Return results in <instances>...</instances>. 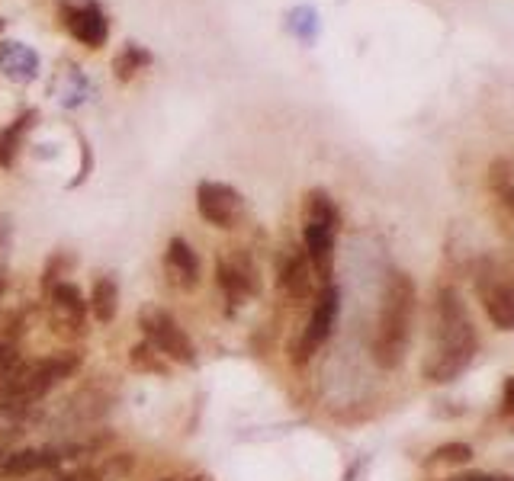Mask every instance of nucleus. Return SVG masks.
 Wrapping results in <instances>:
<instances>
[{
	"label": "nucleus",
	"instance_id": "nucleus-16",
	"mask_svg": "<svg viewBox=\"0 0 514 481\" xmlns=\"http://www.w3.org/2000/svg\"><path fill=\"white\" fill-rule=\"evenodd\" d=\"M36 119H39L36 110H26L23 116H17L4 132H0V167H13V161H17V151H20V142H23V135L36 126Z\"/></svg>",
	"mask_w": 514,
	"mask_h": 481
},
{
	"label": "nucleus",
	"instance_id": "nucleus-20",
	"mask_svg": "<svg viewBox=\"0 0 514 481\" xmlns=\"http://www.w3.org/2000/svg\"><path fill=\"white\" fill-rule=\"evenodd\" d=\"M306 219L309 222H328V225H341V212L335 206V199H331L325 190H309L306 193Z\"/></svg>",
	"mask_w": 514,
	"mask_h": 481
},
{
	"label": "nucleus",
	"instance_id": "nucleus-25",
	"mask_svg": "<svg viewBox=\"0 0 514 481\" xmlns=\"http://www.w3.org/2000/svg\"><path fill=\"white\" fill-rule=\"evenodd\" d=\"M7 247H10V225H7V219H0V270H4Z\"/></svg>",
	"mask_w": 514,
	"mask_h": 481
},
{
	"label": "nucleus",
	"instance_id": "nucleus-29",
	"mask_svg": "<svg viewBox=\"0 0 514 481\" xmlns=\"http://www.w3.org/2000/svg\"><path fill=\"white\" fill-rule=\"evenodd\" d=\"M168 481H171V478H168Z\"/></svg>",
	"mask_w": 514,
	"mask_h": 481
},
{
	"label": "nucleus",
	"instance_id": "nucleus-12",
	"mask_svg": "<svg viewBox=\"0 0 514 481\" xmlns=\"http://www.w3.org/2000/svg\"><path fill=\"white\" fill-rule=\"evenodd\" d=\"M312 263L306 257V251H299V247H286L280 254V263H277V283L280 289L286 292L290 299L302 302L312 296Z\"/></svg>",
	"mask_w": 514,
	"mask_h": 481
},
{
	"label": "nucleus",
	"instance_id": "nucleus-2",
	"mask_svg": "<svg viewBox=\"0 0 514 481\" xmlns=\"http://www.w3.org/2000/svg\"><path fill=\"white\" fill-rule=\"evenodd\" d=\"M412 321H415V279L392 270L386 279L380 318H376V334H373V360L380 369H399L408 340H412Z\"/></svg>",
	"mask_w": 514,
	"mask_h": 481
},
{
	"label": "nucleus",
	"instance_id": "nucleus-27",
	"mask_svg": "<svg viewBox=\"0 0 514 481\" xmlns=\"http://www.w3.org/2000/svg\"><path fill=\"white\" fill-rule=\"evenodd\" d=\"M0 289H4V279H0Z\"/></svg>",
	"mask_w": 514,
	"mask_h": 481
},
{
	"label": "nucleus",
	"instance_id": "nucleus-6",
	"mask_svg": "<svg viewBox=\"0 0 514 481\" xmlns=\"http://www.w3.org/2000/svg\"><path fill=\"white\" fill-rule=\"evenodd\" d=\"M338 312H341V292H338L335 283H325L319 296H315V305H312V315L306 321V328H302L299 340L293 344V356H290V360L296 366L309 363L312 356L319 353V347L331 337V331H335Z\"/></svg>",
	"mask_w": 514,
	"mask_h": 481
},
{
	"label": "nucleus",
	"instance_id": "nucleus-10",
	"mask_svg": "<svg viewBox=\"0 0 514 481\" xmlns=\"http://www.w3.org/2000/svg\"><path fill=\"white\" fill-rule=\"evenodd\" d=\"M335 238L338 228L328 222H309L302 225V251H306L312 273L322 279V286L331 283V267H335Z\"/></svg>",
	"mask_w": 514,
	"mask_h": 481
},
{
	"label": "nucleus",
	"instance_id": "nucleus-5",
	"mask_svg": "<svg viewBox=\"0 0 514 481\" xmlns=\"http://www.w3.org/2000/svg\"><path fill=\"white\" fill-rule=\"evenodd\" d=\"M139 324H142L145 340L164 360H174L180 366H196V350L190 344V337L184 334V328L174 321V315H168L158 305H145L139 312Z\"/></svg>",
	"mask_w": 514,
	"mask_h": 481
},
{
	"label": "nucleus",
	"instance_id": "nucleus-4",
	"mask_svg": "<svg viewBox=\"0 0 514 481\" xmlns=\"http://www.w3.org/2000/svg\"><path fill=\"white\" fill-rule=\"evenodd\" d=\"M476 296L498 331H514V270L492 257H482L473 267Z\"/></svg>",
	"mask_w": 514,
	"mask_h": 481
},
{
	"label": "nucleus",
	"instance_id": "nucleus-23",
	"mask_svg": "<svg viewBox=\"0 0 514 481\" xmlns=\"http://www.w3.org/2000/svg\"><path fill=\"white\" fill-rule=\"evenodd\" d=\"M71 267H74V257H71L68 251H58V254H52L49 267H45V273H42V289L49 292L52 286L62 283V276H68V270H71Z\"/></svg>",
	"mask_w": 514,
	"mask_h": 481
},
{
	"label": "nucleus",
	"instance_id": "nucleus-18",
	"mask_svg": "<svg viewBox=\"0 0 514 481\" xmlns=\"http://www.w3.org/2000/svg\"><path fill=\"white\" fill-rule=\"evenodd\" d=\"M151 61H155V55H151L148 49H142V45H135V42H126L123 45V52H119L113 58V74H116V81L119 84H129L135 74L145 71Z\"/></svg>",
	"mask_w": 514,
	"mask_h": 481
},
{
	"label": "nucleus",
	"instance_id": "nucleus-9",
	"mask_svg": "<svg viewBox=\"0 0 514 481\" xmlns=\"http://www.w3.org/2000/svg\"><path fill=\"white\" fill-rule=\"evenodd\" d=\"M216 283L225 292L232 308H238L248 296L261 292V276H257L254 260L245 254H232V257H219L216 260Z\"/></svg>",
	"mask_w": 514,
	"mask_h": 481
},
{
	"label": "nucleus",
	"instance_id": "nucleus-19",
	"mask_svg": "<svg viewBox=\"0 0 514 481\" xmlns=\"http://www.w3.org/2000/svg\"><path fill=\"white\" fill-rule=\"evenodd\" d=\"M319 26H322L319 13H315V7H309V4L293 7L290 13H286V29L306 45H312L315 39H319Z\"/></svg>",
	"mask_w": 514,
	"mask_h": 481
},
{
	"label": "nucleus",
	"instance_id": "nucleus-14",
	"mask_svg": "<svg viewBox=\"0 0 514 481\" xmlns=\"http://www.w3.org/2000/svg\"><path fill=\"white\" fill-rule=\"evenodd\" d=\"M0 71L10 81L29 84L39 77V55L26 42H0Z\"/></svg>",
	"mask_w": 514,
	"mask_h": 481
},
{
	"label": "nucleus",
	"instance_id": "nucleus-24",
	"mask_svg": "<svg viewBox=\"0 0 514 481\" xmlns=\"http://www.w3.org/2000/svg\"><path fill=\"white\" fill-rule=\"evenodd\" d=\"M473 459V449L466 443H447V446H437L431 453V465H463Z\"/></svg>",
	"mask_w": 514,
	"mask_h": 481
},
{
	"label": "nucleus",
	"instance_id": "nucleus-8",
	"mask_svg": "<svg viewBox=\"0 0 514 481\" xmlns=\"http://www.w3.org/2000/svg\"><path fill=\"white\" fill-rule=\"evenodd\" d=\"M62 13V26L71 39H78L84 49H103L110 39V20L97 0H84V4H58Z\"/></svg>",
	"mask_w": 514,
	"mask_h": 481
},
{
	"label": "nucleus",
	"instance_id": "nucleus-3",
	"mask_svg": "<svg viewBox=\"0 0 514 481\" xmlns=\"http://www.w3.org/2000/svg\"><path fill=\"white\" fill-rule=\"evenodd\" d=\"M78 366H81V353L78 350L45 356V360H36V363H20L0 398L17 401V405H29V401H36L45 392H52L55 385L62 379H68Z\"/></svg>",
	"mask_w": 514,
	"mask_h": 481
},
{
	"label": "nucleus",
	"instance_id": "nucleus-26",
	"mask_svg": "<svg viewBox=\"0 0 514 481\" xmlns=\"http://www.w3.org/2000/svg\"><path fill=\"white\" fill-rule=\"evenodd\" d=\"M502 414L514 417V379L505 382V398H502Z\"/></svg>",
	"mask_w": 514,
	"mask_h": 481
},
{
	"label": "nucleus",
	"instance_id": "nucleus-1",
	"mask_svg": "<svg viewBox=\"0 0 514 481\" xmlns=\"http://www.w3.org/2000/svg\"><path fill=\"white\" fill-rule=\"evenodd\" d=\"M479 353L476 324L466 312L460 292L444 286L434 299V347L425 360V379L431 385H447L470 369Z\"/></svg>",
	"mask_w": 514,
	"mask_h": 481
},
{
	"label": "nucleus",
	"instance_id": "nucleus-13",
	"mask_svg": "<svg viewBox=\"0 0 514 481\" xmlns=\"http://www.w3.org/2000/svg\"><path fill=\"white\" fill-rule=\"evenodd\" d=\"M164 270L180 289L200 286V257L184 238H171L168 247H164Z\"/></svg>",
	"mask_w": 514,
	"mask_h": 481
},
{
	"label": "nucleus",
	"instance_id": "nucleus-7",
	"mask_svg": "<svg viewBox=\"0 0 514 481\" xmlns=\"http://www.w3.org/2000/svg\"><path fill=\"white\" fill-rule=\"evenodd\" d=\"M196 209L200 215L216 228H235L245 219V199L229 183L203 180L196 186Z\"/></svg>",
	"mask_w": 514,
	"mask_h": 481
},
{
	"label": "nucleus",
	"instance_id": "nucleus-21",
	"mask_svg": "<svg viewBox=\"0 0 514 481\" xmlns=\"http://www.w3.org/2000/svg\"><path fill=\"white\" fill-rule=\"evenodd\" d=\"M26 408L29 405H17V401H0V453H7V446L17 440Z\"/></svg>",
	"mask_w": 514,
	"mask_h": 481
},
{
	"label": "nucleus",
	"instance_id": "nucleus-15",
	"mask_svg": "<svg viewBox=\"0 0 514 481\" xmlns=\"http://www.w3.org/2000/svg\"><path fill=\"white\" fill-rule=\"evenodd\" d=\"M65 459V449H20V453H10L4 459V475L10 478H23V475H33L42 469H55L58 462Z\"/></svg>",
	"mask_w": 514,
	"mask_h": 481
},
{
	"label": "nucleus",
	"instance_id": "nucleus-28",
	"mask_svg": "<svg viewBox=\"0 0 514 481\" xmlns=\"http://www.w3.org/2000/svg\"><path fill=\"white\" fill-rule=\"evenodd\" d=\"M0 29H4V20H0Z\"/></svg>",
	"mask_w": 514,
	"mask_h": 481
},
{
	"label": "nucleus",
	"instance_id": "nucleus-11",
	"mask_svg": "<svg viewBox=\"0 0 514 481\" xmlns=\"http://www.w3.org/2000/svg\"><path fill=\"white\" fill-rule=\"evenodd\" d=\"M52 296V315H55V328L68 331V334H84V321H87V302L81 296V289L62 279L58 286L49 289Z\"/></svg>",
	"mask_w": 514,
	"mask_h": 481
},
{
	"label": "nucleus",
	"instance_id": "nucleus-22",
	"mask_svg": "<svg viewBox=\"0 0 514 481\" xmlns=\"http://www.w3.org/2000/svg\"><path fill=\"white\" fill-rule=\"evenodd\" d=\"M129 363L135 372H151V376H168V363H164V356L142 340V344H135L132 353H129Z\"/></svg>",
	"mask_w": 514,
	"mask_h": 481
},
{
	"label": "nucleus",
	"instance_id": "nucleus-17",
	"mask_svg": "<svg viewBox=\"0 0 514 481\" xmlns=\"http://www.w3.org/2000/svg\"><path fill=\"white\" fill-rule=\"evenodd\" d=\"M87 308L94 312V318L100 324H110L116 318V308H119V286L113 276H100L94 283V292H90V302Z\"/></svg>",
	"mask_w": 514,
	"mask_h": 481
}]
</instances>
